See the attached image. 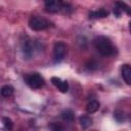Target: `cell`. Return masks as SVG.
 Instances as JSON below:
<instances>
[{"instance_id":"cell-8","label":"cell","mask_w":131,"mask_h":131,"mask_svg":"<svg viewBox=\"0 0 131 131\" xmlns=\"http://www.w3.org/2000/svg\"><path fill=\"white\" fill-rule=\"evenodd\" d=\"M108 16V11L103 9V8H100L98 10H93V11H90L88 13V17L90 19H98V18H104V17H107Z\"/></svg>"},{"instance_id":"cell-5","label":"cell","mask_w":131,"mask_h":131,"mask_svg":"<svg viewBox=\"0 0 131 131\" xmlns=\"http://www.w3.org/2000/svg\"><path fill=\"white\" fill-rule=\"evenodd\" d=\"M67 44L63 42H56L53 46V59L54 62H60L67 54Z\"/></svg>"},{"instance_id":"cell-4","label":"cell","mask_w":131,"mask_h":131,"mask_svg":"<svg viewBox=\"0 0 131 131\" xmlns=\"http://www.w3.org/2000/svg\"><path fill=\"white\" fill-rule=\"evenodd\" d=\"M20 49H21L23 55L26 58H32L34 56L36 50L38 49V47H37V45L35 44L34 41H32L30 39H27V40L21 41Z\"/></svg>"},{"instance_id":"cell-17","label":"cell","mask_w":131,"mask_h":131,"mask_svg":"<svg viewBox=\"0 0 131 131\" xmlns=\"http://www.w3.org/2000/svg\"><path fill=\"white\" fill-rule=\"evenodd\" d=\"M129 31H130V33H131V20L129 21Z\"/></svg>"},{"instance_id":"cell-6","label":"cell","mask_w":131,"mask_h":131,"mask_svg":"<svg viewBox=\"0 0 131 131\" xmlns=\"http://www.w3.org/2000/svg\"><path fill=\"white\" fill-rule=\"evenodd\" d=\"M63 4H64V2L59 1V0L46 1L44 3V8L48 12H58V11H62Z\"/></svg>"},{"instance_id":"cell-3","label":"cell","mask_w":131,"mask_h":131,"mask_svg":"<svg viewBox=\"0 0 131 131\" xmlns=\"http://www.w3.org/2000/svg\"><path fill=\"white\" fill-rule=\"evenodd\" d=\"M25 82L33 89H39L44 85V78L39 73H32L25 76Z\"/></svg>"},{"instance_id":"cell-11","label":"cell","mask_w":131,"mask_h":131,"mask_svg":"<svg viewBox=\"0 0 131 131\" xmlns=\"http://www.w3.org/2000/svg\"><path fill=\"white\" fill-rule=\"evenodd\" d=\"M98 108H99V102L96 101V100L90 101V102L87 104V106H86V111H87V113H89V114H93V113L97 112Z\"/></svg>"},{"instance_id":"cell-13","label":"cell","mask_w":131,"mask_h":131,"mask_svg":"<svg viewBox=\"0 0 131 131\" xmlns=\"http://www.w3.org/2000/svg\"><path fill=\"white\" fill-rule=\"evenodd\" d=\"M49 128L51 131H66V127L59 122H51L49 124Z\"/></svg>"},{"instance_id":"cell-9","label":"cell","mask_w":131,"mask_h":131,"mask_svg":"<svg viewBox=\"0 0 131 131\" xmlns=\"http://www.w3.org/2000/svg\"><path fill=\"white\" fill-rule=\"evenodd\" d=\"M121 75L126 82V84L131 85V66L129 64H123L121 67Z\"/></svg>"},{"instance_id":"cell-10","label":"cell","mask_w":131,"mask_h":131,"mask_svg":"<svg viewBox=\"0 0 131 131\" xmlns=\"http://www.w3.org/2000/svg\"><path fill=\"white\" fill-rule=\"evenodd\" d=\"M60 117L62 120L68 121V122H72L75 119V113L70 110V108H66L60 113Z\"/></svg>"},{"instance_id":"cell-16","label":"cell","mask_w":131,"mask_h":131,"mask_svg":"<svg viewBox=\"0 0 131 131\" xmlns=\"http://www.w3.org/2000/svg\"><path fill=\"white\" fill-rule=\"evenodd\" d=\"M2 124H3V127L7 130V131H10L13 127V123L11 121V119L7 118V117H3L2 118Z\"/></svg>"},{"instance_id":"cell-14","label":"cell","mask_w":131,"mask_h":131,"mask_svg":"<svg viewBox=\"0 0 131 131\" xmlns=\"http://www.w3.org/2000/svg\"><path fill=\"white\" fill-rule=\"evenodd\" d=\"M1 94L4 97H9L13 94V87H11L10 85H4L1 88Z\"/></svg>"},{"instance_id":"cell-12","label":"cell","mask_w":131,"mask_h":131,"mask_svg":"<svg viewBox=\"0 0 131 131\" xmlns=\"http://www.w3.org/2000/svg\"><path fill=\"white\" fill-rule=\"evenodd\" d=\"M79 121H80V125L82 126L83 129H87L88 127H90L92 125V120L88 116H81Z\"/></svg>"},{"instance_id":"cell-2","label":"cell","mask_w":131,"mask_h":131,"mask_svg":"<svg viewBox=\"0 0 131 131\" xmlns=\"http://www.w3.org/2000/svg\"><path fill=\"white\" fill-rule=\"evenodd\" d=\"M51 26L50 21L47 20L46 18L39 16V15H34L29 19V27L33 31H43Z\"/></svg>"},{"instance_id":"cell-15","label":"cell","mask_w":131,"mask_h":131,"mask_svg":"<svg viewBox=\"0 0 131 131\" xmlns=\"http://www.w3.org/2000/svg\"><path fill=\"white\" fill-rule=\"evenodd\" d=\"M116 5H117V7L121 10V11H124V12H126L127 14H129V15H131V8L125 3V2H116Z\"/></svg>"},{"instance_id":"cell-7","label":"cell","mask_w":131,"mask_h":131,"mask_svg":"<svg viewBox=\"0 0 131 131\" xmlns=\"http://www.w3.org/2000/svg\"><path fill=\"white\" fill-rule=\"evenodd\" d=\"M51 82H52V84L60 92H62V93H67L68 92V90H69V84H68L67 81H63V80H61L58 77H52L51 78Z\"/></svg>"},{"instance_id":"cell-1","label":"cell","mask_w":131,"mask_h":131,"mask_svg":"<svg viewBox=\"0 0 131 131\" xmlns=\"http://www.w3.org/2000/svg\"><path fill=\"white\" fill-rule=\"evenodd\" d=\"M96 50L103 56H112L116 53V47L105 36H98L93 41Z\"/></svg>"}]
</instances>
